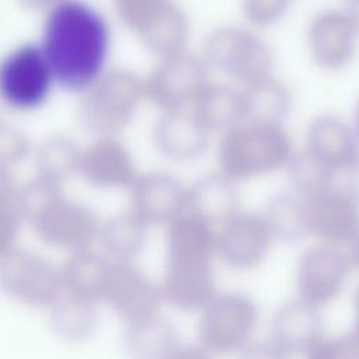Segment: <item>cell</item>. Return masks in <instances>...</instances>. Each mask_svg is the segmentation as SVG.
I'll return each instance as SVG.
<instances>
[{
  "instance_id": "obj_1",
  "label": "cell",
  "mask_w": 359,
  "mask_h": 359,
  "mask_svg": "<svg viewBox=\"0 0 359 359\" xmlns=\"http://www.w3.org/2000/svg\"><path fill=\"white\" fill-rule=\"evenodd\" d=\"M41 48L55 81L66 90H86L101 76L108 56V22L90 4L65 0L49 10Z\"/></svg>"
},
{
  "instance_id": "obj_2",
  "label": "cell",
  "mask_w": 359,
  "mask_h": 359,
  "mask_svg": "<svg viewBox=\"0 0 359 359\" xmlns=\"http://www.w3.org/2000/svg\"><path fill=\"white\" fill-rule=\"evenodd\" d=\"M292 143L279 123L245 122L224 133L219 150L223 174L231 180L272 172L290 160Z\"/></svg>"
},
{
  "instance_id": "obj_3",
  "label": "cell",
  "mask_w": 359,
  "mask_h": 359,
  "mask_svg": "<svg viewBox=\"0 0 359 359\" xmlns=\"http://www.w3.org/2000/svg\"><path fill=\"white\" fill-rule=\"evenodd\" d=\"M143 95V81L133 73L111 70L88 87L79 107L80 121L94 133L112 136L130 122Z\"/></svg>"
},
{
  "instance_id": "obj_4",
  "label": "cell",
  "mask_w": 359,
  "mask_h": 359,
  "mask_svg": "<svg viewBox=\"0 0 359 359\" xmlns=\"http://www.w3.org/2000/svg\"><path fill=\"white\" fill-rule=\"evenodd\" d=\"M205 62L247 86L271 76L272 55L266 43L252 32L227 27L209 36Z\"/></svg>"
},
{
  "instance_id": "obj_5",
  "label": "cell",
  "mask_w": 359,
  "mask_h": 359,
  "mask_svg": "<svg viewBox=\"0 0 359 359\" xmlns=\"http://www.w3.org/2000/svg\"><path fill=\"white\" fill-rule=\"evenodd\" d=\"M55 80L41 46L25 43L10 52L0 65V94L15 109L41 107Z\"/></svg>"
},
{
  "instance_id": "obj_6",
  "label": "cell",
  "mask_w": 359,
  "mask_h": 359,
  "mask_svg": "<svg viewBox=\"0 0 359 359\" xmlns=\"http://www.w3.org/2000/svg\"><path fill=\"white\" fill-rule=\"evenodd\" d=\"M0 286L3 292L24 304L50 306L62 290L60 272L42 257L18 248L1 251Z\"/></svg>"
},
{
  "instance_id": "obj_7",
  "label": "cell",
  "mask_w": 359,
  "mask_h": 359,
  "mask_svg": "<svg viewBox=\"0 0 359 359\" xmlns=\"http://www.w3.org/2000/svg\"><path fill=\"white\" fill-rule=\"evenodd\" d=\"M208 67L184 52L165 56L143 81V94L164 112L185 108L208 86Z\"/></svg>"
},
{
  "instance_id": "obj_8",
  "label": "cell",
  "mask_w": 359,
  "mask_h": 359,
  "mask_svg": "<svg viewBox=\"0 0 359 359\" xmlns=\"http://www.w3.org/2000/svg\"><path fill=\"white\" fill-rule=\"evenodd\" d=\"M254 302L238 293L215 296L205 307L199 323V338L208 351H233L251 338L257 325Z\"/></svg>"
},
{
  "instance_id": "obj_9",
  "label": "cell",
  "mask_w": 359,
  "mask_h": 359,
  "mask_svg": "<svg viewBox=\"0 0 359 359\" xmlns=\"http://www.w3.org/2000/svg\"><path fill=\"white\" fill-rule=\"evenodd\" d=\"M359 28L348 10L325 8L318 11L307 31L311 59L325 70L345 67L353 59Z\"/></svg>"
},
{
  "instance_id": "obj_10",
  "label": "cell",
  "mask_w": 359,
  "mask_h": 359,
  "mask_svg": "<svg viewBox=\"0 0 359 359\" xmlns=\"http://www.w3.org/2000/svg\"><path fill=\"white\" fill-rule=\"evenodd\" d=\"M128 323L157 316L161 290L130 261H114L109 266L104 297Z\"/></svg>"
},
{
  "instance_id": "obj_11",
  "label": "cell",
  "mask_w": 359,
  "mask_h": 359,
  "mask_svg": "<svg viewBox=\"0 0 359 359\" xmlns=\"http://www.w3.org/2000/svg\"><path fill=\"white\" fill-rule=\"evenodd\" d=\"M29 223L43 243L60 248H87L100 231L91 210L63 195L46 205Z\"/></svg>"
},
{
  "instance_id": "obj_12",
  "label": "cell",
  "mask_w": 359,
  "mask_h": 359,
  "mask_svg": "<svg viewBox=\"0 0 359 359\" xmlns=\"http://www.w3.org/2000/svg\"><path fill=\"white\" fill-rule=\"evenodd\" d=\"M272 238L264 216L236 213L220 224L215 251L229 266L250 269L264 259Z\"/></svg>"
},
{
  "instance_id": "obj_13",
  "label": "cell",
  "mask_w": 359,
  "mask_h": 359,
  "mask_svg": "<svg viewBox=\"0 0 359 359\" xmlns=\"http://www.w3.org/2000/svg\"><path fill=\"white\" fill-rule=\"evenodd\" d=\"M349 271V259L332 245L313 247L297 265V292L300 299L314 306L331 302L342 289Z\"/></svg>"
},
{
  "instance_id": "obj_14",
  "label": "cell",
  "mask_w": 359,
  "mask_h": 359,
  "mask_svg": "<svg viewBox=\"0 0 359 359\" xmlns=\"http://www.w3.org/2000/svg\"><path fill=\"white\" fill-rule=\"evenodd\" d=\"M130 187L132 212L147 224L171 223L188 209V191L168 174H146Z\"/></svg>"
},
{
  "instance_id": "obj_15",
  "label": "cell",
  "mask_w": 359,
  "mask_h": 359,
  "mask_svg": "<svg viewBox=\"0 0 359 359\" xmlns=\"http://www.w3.org/2000/svg\"><path fill=\"white\" fill-rule=\"evenodd\" d=\"M160 290L163 300L175 309H203L215 297L209 259H168Z\"/></svg>"
},
{
  "instance_id": "obj_16",
  "label": "cell",
  "mask_w": 359,
  "mask_h": 359,
  "mask_svg": "<svg viewBox=\"0 0 359 359\" xmlns=\"http://www.w3.org/2000/svg\"><path fill=\"white\" fill-rule=\"evenodd\" d=\"M321 317L317 306L296 300L282 306L272 320V346L276 356L304 353L323 339Z\"/></svg>"
},
{
  "instance_id": "obj_17",
  "label": "cell",
  "mask_w": 359,
  "mask_h": 359,
  "mask_svg": "<svg viewBox=\"0 0 359 359\" xmlns=\"http://www.w3.org/2000/svg\"><path fill=\"white\" fill-rule=\"evenodd\" d=\"M310 231L331 243H353L359 237V209L344 189H330L307 199Z\"/></svg>"
},
{
  "instance_id": "obj_18",
  "label": "cell",
  "mask_w": 359,
  "mask_h": 359,
  "mask_svg": "<svg viewBox=\"0 0 359 359\" xmlns=\"http://www.w3.org/2000/svg\"><path fill=\"white\" fill-rule=\"evenodd\" d=\"M210 130L196 112L184 108L165 111L154 126V144L171 160H194L209 146Z\"/></svg>"
},
{
  "instance_id": "obj_19",
  "label": "cell",
  "mask_w": 359,
  "mask_h": 359,
  "mask_svg": "<svg viewBox=\"0 0 359 359\" xmlns=\"http://www.w3.org/2000/svg\"><path fill=\"white\" fill-rule=\"evenodd\" d=\"M80 175L97 188H121L135 181V165L129 151L116 139L102 136L80 157Z\"/></svg>"
},
{
  "instance_id": "obj_20",
  "label": "cell",
  "mask_w": 359,
  "mask_h": 359,
  "mask_svg": "<svg viewBox=\"0 0 359 359\" xmlns=\"http://www.w3.org/2000/svg\"><path fill=\"white\" fill-rule=\"evenodd\" d=\"M192 105L210 132L227 133L247 122L243 93L227 86L208 83Z\"/></svg>"
},
{
  "instance_id": "obj_21",
  "label": "cell",
  "mask_w": 359,
  "mask_h": 359,
  "mask_svg": "<svg viewBox=\"0 0 359 359\" xmlns=\"http://www.w3.org/2000/svg\"><path fill=\"white\" fill-rule=\"evenodd\" d=\"M237 205V191L226 174L203 177L188 189V210L210 224H222L236 215Z\"/></svg>"
},
{
  "instance_id": "obj_22",
  "label": "cell",
  "mask_w": 359,
  "mask_h": 359,
  "mask_svg": "<svg viewBox=\"0 0 359 359\" xmlns=\"http://www.w3.org/2000/svg\"><path fill=\"white\" fill-rule=\"evenodd\" d=\"M307 149L335 170L346 168L358 158L352 132L339 119L325 115L310 125Z\"/></svg>"
},
{
  "instance_id": "obj_23",
  "label": "cell",
  "mask_w": 359,
  "mask_h": 359,
  "mask_svg": "<svg viewBox=\"0 0 359 359\" xmlns=\"http://www.w3.org/2000/svg\"><path fill=\"white\" fill-rule=\"evenodd\" d=\"M111 262L87 248L76 250L60 271L62 286L83 299L102 300Z\"/></svg>"
},
{
  "instance_id": "obj_24",
  "label": "cell",
  "mask_w": 359,
  "mask_h": 359,
  "mask_svg": "<svg viewBox=\"0 0 359 359\" xmlns=\"http://www.w3.org/2000/svg\"><path fill=\"white\" fill-rule=\"evenodd\" d=\"M210 226L191 212L172 220L167 233L168 259H209L216 244Z\"/></svg>"
},
{
  "instance_id": "obj_25",
  "label": "cell",
  "mask_w": 359,
  "mask_h": 359,
  "mask_svg": "<svg viewBox=\"0 0 359 359\" xmlns=\"http://www.w3.org/2000/svg\"><path fill=\"white\" fill-rule=\"evenodd\" d=\"M94 302L63 289L50 304V321L55 332L67 341H83L93 335L97 317Z\"/></svg>"
},
{
  "instance_id": "obj_26",
  "label": "cell",
  "mask_w": 359,
  "mask_h": 359,
  "mask_svg": "<svg viewBox=\"0 0 359 359\" xmlns=\"http://www.w3.org/2000/svg\"><path fill=\"white\" fill-rule=\"evenodd\" d=\"M147 223L135 212L121 213L108 219L98 231L104 251L115 261H130L144 247Z\"/></svg>"
},
{
  "instance_id": "obj_27",
  "label": "cell",
  "mask_w": 359,
  "mask_h": 359,
  "mask_svg": "<svg viewBox=\"0 0 359 359\" xmlns=\"http://www.w3.org/2000/svg\"><path fill=\"white\" fill-rule=\"evenodd\" d=\"M243 97L247 122L280 123L292 105L287 87L271 76L247 84Z\"/></svg>"
},
{
  "instance_id": "obj_28",
  "label": "cell",
  "mask_w": 359,
  "mask_h": 359,
  "mask_svg": "<svg viewBox=\"0 0 359 359\" xmlns=\"http://www.w3.org/2000/svg\"><path fill=\"white\" fill-rule=\"evenodd\" d=\"M137 34L151 53L165 57L182 52L188 36V22L182 11L170 1L163 11Z\"/></svg>"
},
{
  "instance_id": "obj_29",
  "label": "cell",
  "mask_w": 359,
  "mask_h": 359,
  "mask_svg": "<svg viewBox=\"0 0 359 359\" xmlns=\"http://www.w3.org/2000/svg\"><path fill=\"white\" fill-rule=\"evenodd\" d=\"M126 346L139 358H175L180 348L175 330L157 316L128 324Z\"/></svg>"
},
{
  "instance_id": "obj_30",
  "label": "cell",
  "mask_w": 359,
  "mask_h": 359,
  "mask_svg": "<svg viewBox=\"0 0 359 359\" xmlns=\"http://www.w3.org/2000/svg\"><path fill=\"white\" fill-rule=\"evenodd\" d=\"M265 220L273 238L294 243L310 231L307 205L286 194L273 196L265 208Z\"/></svg>"
},
{
  "instance_id": "obj_31",
  "label": "cell",
  "mask_w": 359,
  "mask_h": 359,
  "mask_svg": "<svg viewBox=\"0 0 359 359\" xmlns=\"http://www.w3.org/2000/svg\"><path fill=\"white\" fill-rule=\"evenodd\" d=\"M337 170L317 157L309 149L300 151L289 160V180L293 189L310 199L324 194L334 187Z\"/></svg>"
},
{
  "instance_id": "obj_32",
  "label": "cell",
  "mask_w": 359,
  "mask_h": 359,
  "mask_svg": "<svg viewBox=\"0 0 359 359\" xmlns=\"http://www.w3.org/2000/svg\"><path fill=\"white\" fill-rule=\"evenodd\" d=\"M81 151L73 140L63 136L46 139L36 151V168L41 177L62 184L79 172Z\"/></svg>"
},
{
  "instance_id": "obj_33",
  "label": "cell",
  "mask_w": 359,
  "mask_h": 359,
  "mask_svg": "<svg viewBox=\"0 0 359 359\" xmlns=\"http://www.w3.org/2000/svg\"><path fill=\"white\" fill-rule=\"evenodd\" d=\"M24 219L20 205V187L8 177L0 174V247L1 251L14 247V240Z\"/></svg>"
},
{
  "instance_id": "obj_34",
  "label": "cell",
  "mask_w": 359,
  "mask_h": 359,
  "mask_svg": "<svg viewBox=\"0 0 359 359\" xmlns=\"http://www.w3.org/2000/svg\"><path fill=\"white\" fill-rule=\"evenodd\" d=\"M170 1L171 0H112V4L119 20L126 27L139 32L157 17Z\"/></svg>"
},
{
  "instance_id": "obj_35",
  "label": "cell",
  "mask_w": 359,
  "mask_h": 359,
  "mask_svg": "<svg viewBox=\"0 0 359 359\" xmlns=\"http://www.w3.org/2000/svg\"><path fill=\"white\" fill-rule=\"evenodd\" d=\"M314 359H359V332L344 335L335 339H321L307 355Z\"/></svg>"
},
{
  "instance_id": "obj_36",
  "label": "cell",
  "mask_w": 359,
  "mask_h": 359,
  "mask_svg": "<svg viewBox=\"0 0 359 359\" xmlns=\"http://www.w3.org/2000/svg\"><path fill=\"white\" fill-rule=\"evenodd\" d=\"M292 0H243L245 18L259 27L271 25L283 17Z\"/></svg>"
},
{
  "instance_id": "obj_37",
  "label": "cell",
  "mask_w": 359,
  "mask_h": 359,
  "mask_svg": "<svg viewBox=\"0 0 359 359\" xmlns=\"http://www.w3.org/2000/svg\"><path fill=\"white\" fill-rule=\"evenodd\" d=\"M28 154V142L25 136L13 126L0 128V168L8 170Z\"/></svg>"
},
{
  "instance_id": "obj_38",
  "label": "cell",
  "mask_w": 359,
  "mask_h": 359,
  "mask_svg": "<svg viewBox=\"0 0 359 359\" xmlns=\"http://www.w3.org/2000/svg\"><path fill=\"white\" fill-rule=\"evenodd\" d=\"M345 170V182L344 191L349 194L355 201L359 202V158H356Z\"/></svg>"
},
{
  "instance_id": "obj_39",
  "label": "cell",
  "mask_w": 359,
  "mask_h": 359,
  "mask_svg": "<svg viewBox=\"0 0 359 359\" xmlns=\"http://www.w3.org/2000/svg\"><path fill=\"white\" fill-rule=\"evenodd\" d=\"M65 0H20V3L25 7V8H31V10H43V8H53L57 4H60Z\"/></svg>"
},
{
  "instance_id": "obj_40",
  "label": "cell",
  "mask_w": 359,
  "mask_h": 359,
  "mask_svg": "<svg viewBox=\"0 0 359 359\" xmlns=\"http://www.w3.org/2000/svg\"><path fill=\"white\" fill-rule=\"evenodd\" d=\"M346 10L351 14V17L353 18L356 27L359 28V0H349Z\"/></svg>"
},
{
  "instance_id": "obj_41",
  "label": "cell",
  "mask_w": 359,
  "mask_h": 359,
  "mask_svg": "<svg viewBox=\"0 0 359 359\" xmlns=\"http://www.w3.org/2000/svg\"><path fill=\"white\" fill-rule=\"evenodd\" d=\"M351 262L359 269V237L352 243L351 250Z\"/></svg>"
},
{
  "instance_id": "obj_42",
  "label": "cell",
  "mask_w": 359,
  "mask_h": 359,
  "mask_svg": "<svg viewBox=\"0 0 359 359\" xmlns=\"http://www.w3.org/2000/svg\"><path fill=\"white\" fill-rule=\"evenodd\" d=\"M356 331L359 332V293L356 297Z\"/></svg>"
},
{
  "instance_id": "obj_43",
  "label": "cell",
  "mask_w": 359,
  "mask_h": 359,
  "mask_svg": "<svg viewBox=\"0 0 359 359\" xmlns=\"http://www.w3.org/2000/svg\"><path fill=\"white\" fill-rule=\"evenodd\" d=\"M356 122H358V130H359V111H358V118H356Z\"/></svg>"
}]
</instances>
